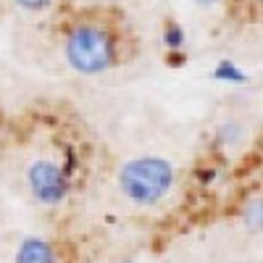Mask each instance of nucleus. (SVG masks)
<instances>
[{"mask_svg":"<svg viewBox=\"0 0 263 263\" xmlns=\"http://www.w3.org/2000/svg\"><path fill=\"white\" fill-rule=\"evenodd\" d=\"M192 3H195L197 8H213V6L221 3V0H192Z\"/></svg>","mask_w":263,"mask_h":263,"instance_id":"9d476101","label":"nucleus"},{"mask_svg":"<svg viewBox=\"0 0 263 263\" xmlns=\"http://www.w3.org/2000/svg\"><path fill=\"white\" fill-rule=\"evenodd\" d=\"M63 55L69 69L82 77H100L119 61V42L114 32L98 21H79L63 40Z\"/></svg>","mask_w":263,"mask_h":263,"instance_id":"f03ea898","label":"nucleus"},{"mask_svg":"<svg viewBox=\"0 0 263 263\" xmlns=\"http://www.w3.org/2000/svg\"><path fill=\"white\" fill-rule=\"evenodd\" d=\"M213 77L218 82H227V84H245L248 82V74L232 61H218V66L213 69Z\"/></svg>","mask_w":263,"mask_h":263,"instance_id":"6e6552de","label":"nucleus"},{"mask_svg":"<svg viewBox=\"0 0 263 263\" xmlns=\"http://www.w3.org/2000/svg\"><path fill=\"white\" fill-rule=\"evenodd\" d=\"M245 137H248L245 124L237 121V119H227V121H221L213 129V147L218 153H224V156H229V153L242 147Z\"/></svg>","mask_w":263,"mask_h":263,"instance_id":"39448f33","label":"nucleus"},{"mask_svg":"<svg viewBox=\"0 0 263 263\" xmlns=\"http://www.w3.org/2000/svg\"><path fill=\"white\" fill-rule=\"evenodd\" d=\"M239 221L250 234H263V192L250 195L239 208Z\"/></svg>","mask_w":263,"mask_h":263,"instance_id":"423d86ee","label":"nucleus"},{"mask_svg":"<svg viewBox=\"0 0 263 263\" xmlns=\"http://www.w3.org/2000/svg\"><path fill=\"white\" fill-rule=\"evenodd\" d=\"M124 263H132V260H124Z\"/></svg>","mask_w":263,"mask_h":263,"instance_id":"9b49d317","label":"nucleus"},{"mask_svg":"<svg viewBox=\"0 0 263 263\" xmlns=\"http://www.w3.org/2000/svg\"><path fill=\"white\" fill-rule=\"evenodd\" d=\"M116 187L126 203L137 208H156L177 187V166L156 153H142L119 166Z\"/></svg>","mask_w":263,"mask_h":263,"instance_id":"f257e3e1","label":"nucleus"},{"mask_svg":"<svg viewBox=\"0 0 263 263\" xmlns=\"http://www.w3.org/2000/svg\"><path fill=\"white\" fill-rule=\"evenodd\" d=\"M161 40H163V48H166L168 53H182L184 45H187V32H184V27L179 24V21L168 18L166 24H163Z\"/></svg>","mask_w":263,"mask_h":263,"instance_id":"0eeeda50","label":"nucleus"},{"mask_svg":"<svg viewBox=\"0 0 263 263\" xmlns=\"http://www.w3.org/2000/svg\"><path fill=\"white\" fill-rule=\"evenodd\" d=\"M16 263H63V253L55 242L45 237H24L13 255Z\"/></svg>","mask_w":263,"mask_h":263,"instance_id":"20e7f679","label":"nucleus"},{"mask_svg":"<svg viewBox=\"0 0 263 263\" xmlns=\"http://www.w3.org/2000/svg\"><path fill=\"white\" fill-rule=\"evenodd\" d=\"M77 158L71 156V150L66 153V158H50L40 156L27 166V190L32 195V200L45 205V208H58L71 197L74 190V177H77Z\"/></svg>","mask_w":263,"mask_h":263,"instance_id":"7ed1b4c3","label":"nucleus"},{"mask_svg":"<svg viewBox=\"0 0 263 263\" xmlns=\"http://www.w3.org/2000/svg\"><path fill=\"white\" fill-rule=\"evenodd\" d=\"M258 3H263V0H258Z\"/></svg>","mask_w":263,"mask_h":263,"instance_id":"f8f14e48","label":"nucleus"},{"mask_svg":"<svg viewBox=\"0 0 263 263\" xmlns=\"http://www.w3.org/2000/svg\"><path fill=\"white\" fill-rule=\"evenodd\" d=\"M18 8L24 11H32V13H40V11H48L53 6V0H13Z\"/></svg>","mask_w":263,"mask_h":263,"instance_id":"1a4fd4ad","label":"nucleus"}]
</instances>
